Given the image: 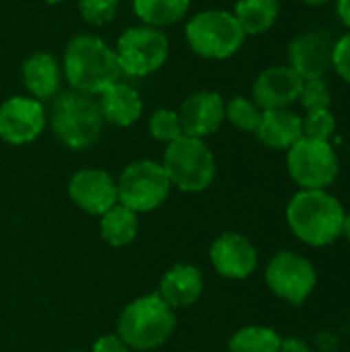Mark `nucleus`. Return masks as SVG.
Segmentation results:
<instances>
[{
  "label": "nucleus",
  "mask_w": 350,
  "mask_h": 352,
  "mask_svg": "<svg viewBox=\"0 0 350 352\" xmlns=\"http://www.w3.org/2000/svg\"><path fill=\"white\" fill-rule=\"evenodd\" d=\"M62 72L72 91L93 97L122 76L116 50L91 33L74 35L68 41L62 58Z\"/></svg>",
  "instance_id": "f257e3e1"
},
{
  "label": "nucleus",
  "mask_w": 350,
  "mask_h": 352,
  "mask_svg": "<svg viewBox=\"0 0 350 352\" xmlns=\"http://www.w3.org/2000/svg\"><path fill=\"white\" fill-rule=\"evenodd\" d=\"M344 208L326 190H299L287 204V223L295 237L311 248L334 243L342 235Z\"/></svg>",
  "instance_id": "f03ea898"
},
{
  "label": "nucleus",
  "mask_w": 350,
  "mask_h": 352,
  "mask_svg": "<svg viewBox=\"0 0 350 352\" xmlns=\"http://www.w3.org/2000/svg\"><path fill=\"white\" fill-rule=\"evenodd\" d=\"M47 122L56 138L72 151L93 146L101 138L105 124L99 101L93 95H85L72 89L62 91L52 99Z\"/></svg>",
  "instance_id": "7ed1b4c3"
},
{
  "label": "nucleus",
  "mask_w": 350,
  "mask_h": 352,
  "mask_svg": "<svg viewBox=\"0 0 350 352\" xmlns=\"http://www.w3.org/2000/svg\"><path fill=\"white\" fill-rule=\"evenodd\" d=\"M175 309L157 293L130 301L118 320V336L132 351L146 352L161 349L175 332Z\"/></svg>",
  "instance_id": "20e7f679"
},
{
  "label": "nucleus",
  "mask_w": 350,
  "mask_h": 352,
  "mask_svg": "<svg viewBox=\"0 0 350 352\" xmlns=\"http://www.w3.org/2000/svg\"><path fill=\"white\" fill-rule=\"evenodd\" d=\"M171 188L186 194H200L208 190L217 177V159L202 138L179 136L169 142L161 161Z\"/></svg>",
  "instance_id": "39448f33"
},
{
  "label": "nucleus",
  "mask_w": 350,
  "mask_h": 352,
  "mask_svg": "<svg viewBox=\"0 0 350 352\" xmlns=\"http://www.w3.org/2000/svg\"><path fill=\"white\" fill-rule=\"evenodd\" d=\"M184 35L190 50L206 60H227L235 56L248 37L233 12L223 8H208L192 14L186 21Z\"/></svg>",
  "instance_id": "423d86ee"
},
{
  "label": "nucleus",
  "mask_w": 350,
  "mask_h": 352,
  "mask_svg": "<svg viewBox=\"0 0 350 352\" xmlns=\"http://www.w3.org/2000/svg\"><path fill=\"white\" fill-rule=\"evenodd\" d=\"M113 50L122 74L144 78L165 66L169 58V39L165 31L140 23L128 27L118 37Z\"/></svg>",
  "instance_id": "0eeeda50"
},
{
  "label": "nucleus",
  "mask_w": 350,
  "mask_h": 352,
  "mask_svg": "<svg viewBox=\"0 0 350 352\" xmlns=\"http://www.w3.org/2000/svg\"><path fill=\"white\" fill-rule=\"evenodd\" d=\"M118 202L140 212L157 210L171 194V182L161 163L138 159L124 167L118 177Z\"/></svg>",
  "instance_id": "6e6552de"
},
{
  "label": "nucleus",
  "mask_w": 350,
  "mask_h": 352,
  "mask_svg": "<svg viewBox=\"0 0 350 352\" xmlns=\"http://www.w3.org/2000/svg\"><path fill=\"white\" fill-rule=\"evenodd\" d=\"M287 169L301 190H326L338 177V157L332 142L303 136L287 151Z\"/></svg>",
  "instance_id": "1a4fd4ad"
},
{
  "label": "nucleus",
  "mask_w": 350,
  "mask_h": 352,
  "mask_svg": "<svg viewBox=\"0 0 350 352\" xmlns=\"http://www.w3.org/2000/svg\"><path fill=\"white\" fill-rule=\"evenodd\" d=\"M268 289L291 305H301L316 289L318 274L314 264L291 250L274 254L264 272Z\"/></svg>",
  "instance_id": "9d476101"
},
{
  "label": "nucleus",
  "mask_w": 350,
  "mask_h": 352,
  "mask_svg": "<svg viewBox=\"0 0 350 352\" xmlns=\"http://www.w3.org/2000/svg\"><path fill=\"white\" fill-rule=\"evenodd\" d=\"M47 126V111L41 101L29 95H12L0 103V140L23 146L37 140Z\"/></svg>",
  "instance_id": "9b49d317"
},
{
  "label": "nucleus",
  "mask_w": 350,
  "mask_h": 352,
  "mask_svg": "<svg viewBox=\"0 0 350 352\" xmlns=\"http://www.w3.org/2000/svg\"><path fill=\"white\" fill-rule=\"evenodd\" d=\"M210 264L223 278L231 280H243L252 276L258 268V250L256 245L237 231L221 233L212 243L208 252Z\"/></svg>",
  "instance_id": "f8f14e48"
},
{
  "label": "nucleus",
  "mask_w": 350,
  "mask_h": 352,
  "mask_svg": "<svg viewBox=\"0 0 350 352\" xmlns=\"http://www.w3.org/2000/svg\"><path fill=\"white\" fill-rule=\"evenodd\" d=\"M68 196L87 214L101 217L118 204V184L105 169L87 167L70 177Z\"/></svg>",
  "instance_id": "ddd939ff"
},
{
  "label": "nucleus",
  "mask_w": 350,
  "mask_h": 352,
  "mask_svg": "<svg viewBox=\"0 0 350 352\" xmlns=\"http://www.w3.org/2000/svg\"><path fill=\"white\" fill-rule=\"evenodd\" d=\"M182 132L194 138H208L225 122V99L217 91L192 93L177 109Z\"/></svg>",
  "instance_id": "4468645a"
},
{
  "label": "nucleus",
  "mask_w": 350,
  "mask_h": 352,
  "mask_svg": "<svg viewBox=\"0 0 350 352\" xmlns=\"http://www.w3.org/2000/svg\"><path fill=\"white\" fill-rule=\"evenodd\" d=\"M303 78L291 66H272L258 74L252 85V101L262 109H289L299 101Z\"/></svg>",
  "instance_id": "2eb2a0df"
},
{
  "label": "nucleus",
  "mask_w": 350,
  "mask_h": 352,
  "mask_svg": "<svg viewBox=\"0 0 350 352\" xmlns=\"http://www.w3.org/2000/svg\"><path fill=\"white\" fill-rule=\"evenodd\" d=\"M334 41L324 31H309L289 43V66L303 78H324L332 66Z\"/></svg>",
  "instance_id": "dca6fc26"
},
{
  "label": "nucleus",
  "mask_w": 350,
  "mask_h": 352,
  "mask_svg": "<svg viewBox=\"0 0 350 352\" xmlns=\"http://www.w3.org/2000/svg\"><path fill=\"white\" fill-rule=\"evenodd\" d=\"M21 76L29 97L41 103L52 101L62 87V62L47 52H35L25 58L21 66Z\"/></svg>",
  "instance_id": "f3484780"
},
{
  "label": "nucleus",
  "mask_w": 350,
  "mask_h": 352,
  "mask_svg": "<svg viewBox=\"0 0 350 352\" xmlns=\"http://www.w3.org/2000/svg\"><path fill=\"white\" fill-rule=\"evenodd\" d=\"M204 291V276L200 268L194 264H175L169 270L163 272L159 280L157 295L171 307H190L194 305Z\"/></svg>",
  "instance_id": "a211bd4d"
},
{
  "label": "nucleus",
  "mask_w": 350,
  "mask_h": 352,
  "mask_svg": "<svg viewBox=\"0 0 350 352\" xmlns=\"http://www.w3.org/2000/svg\"><path fill=\"white\" fill-rule=\"evenodd\" d=\"M97 97H99L97 101H99L103 122L118 126V128H128L136 124L144 111L140 93L132 85L122 82V80H116Z\"/></svg>",
  "instance_id": "6ab92c4d"
},
{
  "label": "nucleus",
  "mask_w": 350,
  "mask_h": 352,
  "mask_svg": "<svg viewBox=\"0 0 350 352\" xmlns=\"http://www.w3.org/2000/svg\"><path fill=\"white\" fill-rule=\"evenodd\" d=\"M254 134L266 148L289 151L303 138V118L289 109H268L262 111V120Z\"/></svg>",
  "instance_id": "aec40b11"
},
{
  "label": "nucleus",
  "mask_w": 350,
  "mask_h": 352,
  "mask_svg": "<svg viewBox=\"0 0 350 352\" xmlns=\"http://www.w3.org/2000/svg\"><path fill=\"white\" fill-rule=\"evenodd\" d=\"M99 231L105 243H109L111 248H124L130 245L136 235H138V214L130 208H126L124 204H116L111 206L107 212H103L99 217Z\"/></svg>",
  "instance_id": "412c9836"
},
{
  "label": "nucleus",
  "mask_w": 350,
  "mask_h": 352,
  "mask_svg": "<svg viewBox=\"0 0 350 352\" xmlns=\"http://www.w3.org/2000/svg\"><path fill=\"white\" fill-rule=\"evenodd\" d=\"M278 10V0H237L233 16L237 19L245 35H262L274 27Z\"/></svg>",
  "instance_id": "4be33fe9"
},
{
  "label": "nucleus",
  "mask_w": 350,
  "mask_h": 352,
  "mask_svg": "<svg viewBox=\"0 0 350 352\" xmlns=\"http://www.w3.org/2000/svg\"><path fill=\"white\" fill-rule=\"evenodd\" d=\"M190 4L192 0H132V8L138 21L157 29L184 21Z\"/></svg>",
  "instance_id": "5701e85b"
},
{
  "label": "nucleus",
  "mask_w": 350,
  "mask_h": 352,
  "mask_svg": "<svg viewBox=\"0 0 350 352\" xmlns=\"http://www.w3.org/2000/svg\"><path fill=\"white\" fill-rule=\"evenodd\" d=\"M281 336L266 326H245L229 340V352H278Z\"/></svg>",
  "instance_id": "b1692460"
},
{
  "label": "nucleus",
  "mask_w": 350,
  "mask_h": 352,
  "mask_svg": "<svg viewBox=\"0 0 350 352\" xmlns=\"http://www.w3.org/2000/svg\"><path fill=\"white\" fill-rule=\"evenodd\" d=\"M225 120L229 124H233L237 130L256 132V128L262 120V109L252 99L237 95V97L225 101Z\"/></svg>",
  "instance_id": "393cba45"
},
{
  "label": "nucleus",
  "mask_w": 350,
  "mask_h": 352,
  "mask_svg": "<svg viewBox=\"0 0 350 352\" xmlns=\"http://www.w3.org/2000/svg\"><path fill=\"white\" fill-rule=\"evenodd\" d=\"M149 132L157 142H163L165 146L169 142L177 140L179 136H184L177 111L167 109V107L155 109L149 118Z\"/></svg>",
  "instance_id": "a878e982"
},
{
  "label": "nucleus",
  "mask_w": 350,
  "mask_h": 352,
  "mask_svg": "<svg viewBox=\"0 0 350 352\" xmlns=\"http://www.w3.org/2000/svg\"><path fill=\"white\" fill-rule=\"evenodd\" d=\"M120 8V0H78V12L91 27L109 25Z\"/></svg>",
  "instance_id": "bb28decb"
},
{
  "label": "nucleus",
  "mask_w": 350,
  "mask_h": 352,
  "mask_svg": "<svg viewBox=\"0 0 350 352\" xmlns=\"http://www.w3.org/2000/svg\"><path fill=\"white\" fill-rule=\"evenodd\" d=\"M336 132V118L330 109H311L303 118V136L316 140H328Z\"/></svg>",
  "instance_id": "cd10ccee"
},
{
  "label": "nucleus",
  "mask_w": 350,
  "mask_h": 352,
  "mask_svg": "<svg viewBox=\"0 0 350 352\" xmlns=\"http://www.w3.org/2000/svg\"><path fill=\"white\" fill-rule=\"evenodd\" d=\"M299 103L311 111V109H330L332 105V93L324 78H309L303 80L301 93H299Z\"/></svg>",
  "instance_id": "c85d7f7f"
},
{
  "label": "nucleus",
  "mask_w": 350,
  "mask_h": 352,
  "mask_svg": "<svg viewBox=\"0 0 350 352\" xmlns=\"http://www.w3.org/2000/svg\"><path fill=\"white\" fill-rule=\"evenodd\" d=\"M332 68L338 72V76L350 85V31L340 37L334 43V52H332Z\"/></svg>",
  "instance_id": "c756f323"
},
{
  "label": "nucleus",
  "mask_w": 350,
  "mask_h": 352,
  "mask_svg": "<svg viewBox=\"0 0 350 352\" xmlns=\"http://www.w3.org/2000/svg\"><path fill=\"white\" fill-rule=\"evenodd\" d=\"M91 352H132V349L118 334H105L93 342Z\"/></svg>",
  "instance_id": "7c9ffc66"
},
{
  "label": "nucleus",
  "mask_w": 350,
  "mask_h": 352,
  "mask_svg": "<svg viewBox=\"0 0 350 352\" xmlns=\"http://www.w3.org/2000/svg\"><path fill=\"white\" fill-rule=\"evenodd\" d=\"M278 352H314L307 342H303L297 336H289V338H281V349Z\"/></svg>",
  "instance_id": "2f4dec72"
},
{
  "label": "nucleus",
  "mask_w": 350,
  "mask_h": 352,
  "mask_svg": "<svg viewBox=\"0 0 350 352\" xmlns=\"http://www.w3.org/2000/svg\"><path fill=\"white\" fill-rule=\"evenodd\" d=\"M336 8H338L340 21L350 29V0H338V2H336Z\"/></svg>",
  "instance_id": "473e14b6"
},
{
  "label": "nucleus",
  "mask_w": 350,
  "mask_h": 352,
  "mask_svg": "<svg viewBox=\"0 0 350 352\" xmlns=\"http://www.w3.org/2000/svg\"><path fill=\"white\" fill-rule=\"evenodd\" d=\"M342 235L350 241V212L344 214V225H342Z\"/></svg>",
  "instance_id": "72a5a7b5"
},
{
  "label": "nucleus",
  "mask_w": 350,
  "mask_h": 352,
  "mask_svg": "<svg viewBox=\"0 0 350 352\" xmlns=\"http://www.w3.org/2000/svg\"><path fill=\"white\" fill-rule=\"evenodd\" d=\"M301 2H305L309 6H320V4H326L328 0H301Z\"/></svg>",
  "instance_id": "f704fd0d"
},
{
  "label": "nucleus",
  "mask_w": 350,
  "mask_h": 352,
  "mask_svg": "<svg viewBox=\"0 0 350 352\" xmlns=\"http://www.w3.org/2000/svg\"><path fill=\"white\" fill-rule=\"evenodd\" d=\"M45 4H60V2H64V0H43Z\"/></svg>",
  "instance_id": "c9c22d12"
}]
</instances>
